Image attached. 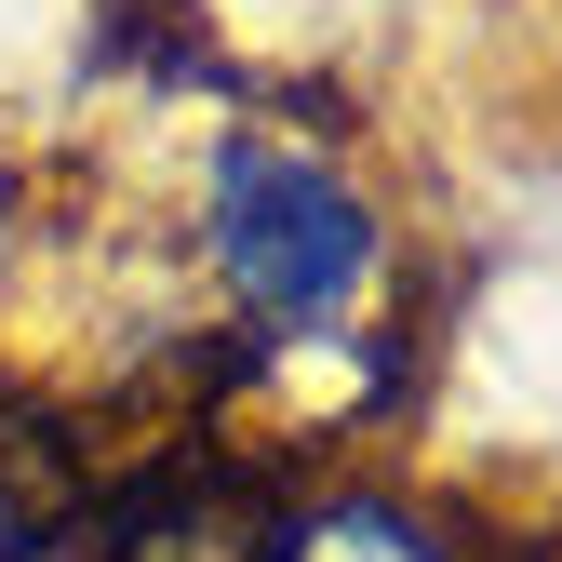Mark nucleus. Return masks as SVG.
I'll return each mask as SVG.
<instances>
[{
    "label": "nucleus",
    "mask_w": 562,
    "mask_h": 562,
    "mask_svg": "<svg viewBox=\"0 0 562 562\" xmlns=\"http://www.w3.org/2000/svg\"><path fill=\"white\" fill-rule=\"evenodd\" d=\"M188 241H201V281L228 295V322L268 348V362L362 335V308L389 295V215H375V188L348 175L322 134H281V121H241V134L201 148Z\"/></svg>",
    "instance_id": "nucleus-1"
},
{
    "label": "nucleus",
    "mask_w": 562,
    "mask_h": 562,
    "mask_svg": "<svg viewBox=\"0 0 562 562\" xmlns=\"http://www.w3.org/2000/svg\"><path fill=\"white\" fill-rule=\"evenodd\" d=\"M14 268H27V188H14V161H0V308H14Z\"/></svg>",
    "instance_id": "nucleus-2"
}]
</instances>
